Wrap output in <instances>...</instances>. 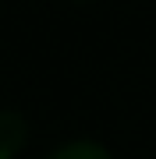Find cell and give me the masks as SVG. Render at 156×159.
<instances>
[{
    "mask_svg": "<svg viewBox=\"0 0 156 159\" xmlns=\"http://www.w3.org/2000/svg\"><path fill=\"white\" fill-rule=\"evenodd\" d=\"M25 142V124L18 113H0V159H14L18 145Z\"/></svg>",
    "mask_w": 156,
    "mask_h": 159,
    "instance_id": "obj_1",
    "label": "cell"
},
{
    "mask_svg": "<svg viewBox=\"0 0 156 159\" xmlns=\"http://www.w3.org/2000/svg\"><path fill=\"white\" fill-rule=\"evenodd\" d=\"M50 159H114V156H110L103 145H96V142H68Z\"/></svg>",
    "mask_w": 156,
    "mask_h": 159,
    "instance_id": "obj_2",
    "label": "cell"
}]
</instances>
